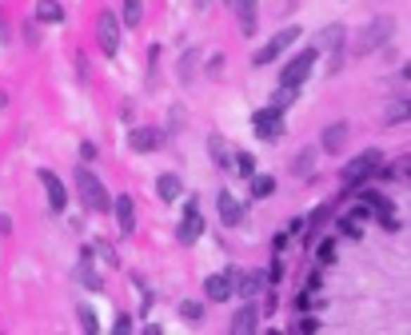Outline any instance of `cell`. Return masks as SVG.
I'll return each instance as SVG.
<instances>
[{"label": "cell", "instance_id": "cell-1", "mask_svg": "<svg viewBox=\"0 0 411 335\" xmlns=\"http://www.w3.org/2000/svg\"><path fill=\"white\" fill-rule=\"evenodd\" d=\"M76 192H80V204H84L88 211H108V208H112V199H108L104 184H100L88 168H80V172H76Z\"/></svg>", "mask_w": 411, "mask_h": 335}, {"label": "cell", "instance_id": "cell-2", "mask_svg": "<svg viewBox=\"0 0 411 335\" xmlns=\"http://www.w3.org/2000/svg\"><path fill=\"white\" fill-rule=\"evenodd\" d=\"M379 160H384V156H379V152L372 148V152H360V156H355L351 164H344V172H339L344 188H360L372 172H379Z\"/></svg>", "mask_w": 411, "mask_h": 335}, {"label": "cell", "instance_id": "cell-3", "mask_svg": "<svg viewBox=\"0 0 411 335\" xmlns=\"http://www.w3.org/2000/svg\"><path fill=\"white\" fill-rule=\"evenodd\" d=\"M96 40H100V52H104V56H116V52H120V25H116L112 8H104V13L96 16Z\"/></svg>", "mask_w": 411, "mask_h": 335}, {"label": "cell", "instance_id": "cell-4", "mask_svg": "<svg viewBox=\"0 0 411 335\" xmlns=\"http://www.w3.org/2000/svg\"><path fill=\"white\" fill-rule=\"evenodd\" d=\"M312 64H315V48L308 44V48L299 52L292 64H284V72H280V84H284V88H299L304 80H308V76H312Z\"/></svg>", "mask_w": 411, "mask_h": 335}, {"label": "cell", "instance_id": "cell-5", "mask_svg": "<svg viewBox=\"0 0 411 335\" xmlns=\"http://www.w3.org/2000/svg\"><path fill=\"white\" fill-rule=\"evenodd\" d=\"M252 128H256V136H260V140H268V144H272V140L284 136V112H280V108L256 112V116H252Z\"/></svg>", "mask_w": 411, "mask_h": 335}, {"label": "cell", "instance_id": "cell-6", "mask_svg": "<svg viewBox=\"0 0 411 335\" xmlns=\"http://www.w3.org/2000/svg\"><path fill=\"white\" fill-rule=\"evenodd\" d=\"M292 40H299V28H284L280 37H272V40H268V44H263L260 52H256V56H252V64H256V68H263V64H272L275 56H280V52H284L287 44H292Z\"/></svg>", "mask_w": 411, "mask_h": 335}, {"label": "cell", "instance_id": "cell-7", "mask_svg": "<svg viewBox=\"0 0 411 335\" xmlns=\"http://www.w3.org/2000/svg\"><path fill=\"white\" fill-rule=\"evenodd\" d=\"M391 28H396V25H391V16H379V20H372V25L363 28V37H360V44H355V52L363 56V52H372L375 44H384Z\"/></svg>", "mask_w": 411, "mask_h": 335}, {"label": "cell", "instance_id": "cell-8", "mask_svg": "<svg viewBox=\"0 0 411 335\" xmlns=\"http://www.w3.org/2000/svg\"><path fill=\"white\" fill-rule=\"evenodd\" d=\"M160 144H164L160 128H132V132H128V148L132 152H156Z\"/></svg>", "mask_w": 411, "mask_h": 335}, {"label": "cell", "instance_id": "cell-9", "mask_svg": "<svg viewBox=\"0 0 411 335\" xmlns=\"http://www.w3.org/2000/svg\"><path fill=\"white\" fill-rule=\"evenodd\" d=\"M40 184H44V192H48V208H52V211H64V204H68V192H64L60 176L48 172V168H40Z\"/></svg>", "mask_w": 411, "mask_h": 335}, {"label": "cell", "instance_id": "cell-10", "mask_svg": "<svg viewBox=\"0 0 411 335\" xmlns=\"http://www.w3.org/2000/svg\"><path fill=\"white\" fill-rule=\"evenodd\" d=\"M228 280H232V296H244V299H252L263 287L260 272H228Z\"/></svg>", "mask_w": 411, "mask_h": 335}, {"label": "cell", "instance_id": "cell-11", "mask_svg": "<svg viewBox=\"0 0 411 335\" xmlns=\"http://www.w3.org/2000/svg\"><path fill=\"white\" fill-rule=\"evenodd\" d=\"M200 232H204V220H200V211H196V199H188V208H184V223H180V244H196Z\"/></svg>", "mask_w": 411, "mask_h": 335}, {"label": "cell", "instance_id": "cell-12", "mask_svg": "<svg viewBox=\"0 0 411 335\" xmlns=\"http://www.w3.org/2000/svg\"><path fill=\"white\" fill-rule=\"evenodd\" d=\"M216 208H220V220H224L228 228H240V223H244V208H240V199L232 196V192H220V196H216Z\"/></svg>", "mask_w": 411, "mask_h": 335}, {"label": "cell", "instance_id": "cell-13", "mask_svg": "<svg viewBox=\"0 0 411 335\" xmlns=\"http://www.w3.org/2000/svg\"><path fill=\"white\" fill-rule=\"evenodd\" d=\"M204 296L212 299V303L232 299V280H228V275H208V280H204Z\"/></svg>", "mask_w": 411, "mask_h": 335}, {"label": "cell", "instance_id": "cell-14", "mask_svg": "<svg viewBox=\"0 0 411 335\" xmlns=\"http://www.w3.org/2000/svg\"><path fill=\"white\" fill-rule=\"evenodd\" d=\"M256 327H260V311L252 308V303H244V308L232 315V331H236V335H248V331H256Z\"/></svg>", "mask_w": 411, "mask_h": 335}, {"label": "cell", "instance_id": "cell-15", "mask_svg": "<svg viewBox=\"0 0 411 335\" xmlns=\"http://www.w3.org/2000/svg\"><path fill=\"white\" fill-rule=\"evenodd\" d=\"M156 192H160L164 204H176L180 192H184V184H180V176H176V172H164L160 180H156Z\"/></svg>", "mask_w": 411, "mask_h": 335}, {"label": "cell", "instance_id": "cell-16", "mask_svg": "<svg viewBox=\"0 0 411 335\" xmlns=\"http://www.w3.org/2000/svg\"><path fill=\"white\" fill-rule=\"evenodd\" d=\"M344 32H348V28H344V25H327L324 28V32H320V37H315V44H312V48L315 52H320V48H344Z\"/></svg>", "mask_w": 411, "mask_h": 335}, {"label": "cell", "instance_id": "cell-17", "mask_svg": "<svg viewBox=\"0 0 411 335\" xmlns=\"http://www.w3.org/2000/svg\"><path fill=\"white\" fill-rule=\"evenodd\" d=\"M344 144H348V124H344V120H339V124H327L324 128V152H332V156H336Z\"/></svg>", "mask_w": 411, "mask_h": 335}, {"label": "cell", "instance_id": "cell-18", "mask_svg": "<svg viewBox=\"0 0 411 335\" xmlns=\"http://www.w3.org/2000/svg\"><path fill=\"white\" fill-rule=\"evenodd\" d=\"M116 220H120V232H124V236H132L136 216H132V199H128V196H116Z\"/></svg>", "mask_w": 411, "mask_h": 335}, {"label": "cell", "instance_id": "cell-19", "mask_svg": "<svg viewBox=\"0 0 411 335\" xmlns=\"http://www.w3.org/2000/svg\"><path fill=\"white\" fill-rule=\"evenodd\" d=\"M232 8H236L240 20H244V37H252V32H256V0H232Z\"/></svg>", "mask_w": 411, "mask_h": 335}, {"label": "cell", "instance_id": "cell-20", "mask_svg": "<svg viewBox=\"0 0 411 335\" xmlns=\"http://www.w3.org/2000/svg\"><path fill=\"white\" fill-rule=\"evenodd\" d=\"M37 20H44V25H60L64 8L56 4V0H37Z\"/></svg>", "mask_w": 411, "mask_h": 335}, {"label": "cell", "instance_id": "cell-21", "mask_svg": "<svg viewBox=\"0 0 411 335\" xmlns=\"http://www.w3.org/2000/svg\"><path fill=\"white\" fill-rule=\"evenodd\" d=\"M312 168H315V152H312V148L296 152V164H292V172H296V176H312Z\"/></svg>", "mask_w": 411, "mask_h": 335}, {"label": "cell", "instance_id": "cell-22", "mask_svg": "<svg viewBox=\"0 0 411 335\" xmlns=\"http://www.w3.org/2000/svg\"><path fill=\"white\" fill-rule=\"evenodd\" d=\"M275 188V176H252V196L256 199H268Z\"/></svg>", "mask_w": 411, "mask_h": 335}, {"label": "cell", "instance_id": "cell-23", "mask_svg": "<svg viewBox=\"0 0 411 335\" xmlns=\"http://www.w3.org/2000/svg\"><path fill=\"white\" fill-rule=\"evenodd\" d=\"M144 20V0H124V25L136 28Z\"/></svg>", "mask_w": 411, "mask_h": 335}, {"label": "cell", "instance_id": "cell-24", "mask_svg": "<svg viewBox=\"0 0 411 335\" xmlns=\"http://www.w3.org/2000/svg\"><path fill=\"white\" fill-rule=\"evenodd\" d=\"M232 160H236V172L244 176V180H252V176H256V156H248V152H236Z\"/></svg>", "mask_w": 411, "mask_h": 335}, {"label": "cell", "instance_id": "cell-25", "mask_svg": "<svg viewBox=\"0 0 411 335\" xmlns=\"http://www.w3.org/2000/svg\"><path fill=\"white\" fill-rule=\"evenodd\" d=\"M407 172H411V156H399V160L387 168V176H391V180H407Z\"/></svg>", "mask_w": 411, "mask_h": 335}, {"label": "cell", "instance_id": "cell-26", "mask_svg": "<svg viewBox=\"0 0 411 335\" xmlns=\"http://www.w3.org/2000/svg\"><path fill=\"white\" fill-rule=\"evenodd\" d=\"M292 100H296V88H284V84H280V88H275V100H272V108H280V112H284L287 104H292Z\"/></svg>", "mask_w": 411, "mask_h": 335}, {"label": "cell", "instance_id": "cell-27", "mask_svg": "<svg viewBox=\"0 0 411 335\" xmlns=\"http://www.w3.org/2000/svg\"><path fill=\"white\" fill-rule=\"evenodd\" d=\"M339 232L348 239H360V220H355V216H344V220H339Z\"/></svg>", "mask_w": 411, "mask_h": 335}, {"label": "cell", "instance_id": "cell-28", "mask_svg": "<svg viewBox=\"0 0 411 335\" xmlns=\"http://www.w3.org/2000/svg\"><path fill=\"white\" fill-rule=\"evenodd\" d=\"M180 315H184V320H192V323H196L200 315H204V308H200L196 299H184V303H180Z\"/></svg>", "mask_w": 411, "mask_h": 335}, {"label": "cell", "instance_id": "cell-29", "mask_svg": "<svg viewBox=\"0 0 411 335\" xmlns=\"http://www.w3.org/2000/svg\"><path fill=\"white\" fill-rule=\"evenodd\" d=\"M315 256H320V263H336V239H324Z\"/></svg>", "mask_w": 411, "mask_h": 335}, {"label": "cell", "instance_id": "cell-30", "mask_svg": "<svg viewBox=\"0 0 411 335\" xmlns=\"http://www.w3.org/2000/svg\"><path fill=\"white\" fill-rule=\"evenodd\" d=\"M80 327H84L88 335H96L100 331V323H96V315H92V311L88 308H80Z\"/></svg>", "mask_w": 411, "mask_h": 335}, {"label": "cell", "instance_id": "cell-31", "mask_svg": "<svg viewBox=\"0 0 411 335\" xmlns=\"http://www.w3.org/2000/svg\"><path fill=\"white\" fill-rule=\"evenodd\" d=\"M280 275H284V263L272 260V268H268V275H263V280H268V284H280Z\"/></svg>", "mask_w": 411, "mask_h": 335}, {"label": "cell", "instance_id": "cell-32", "mask_svg": "<svg viewBox=\"0 0 411 335\" xmlns=\"http://www.w3.org/2000/svg\"><path fill=\"white\" fill-rule=\"evenodd\" d=\"M304 291H312V296H315V291H324V275L312 272V275H308V287H304Z\"/></svg>", "mask_w": 411, "mask_h": 335}, {"label": "cell", "instance_id": "cell-33", "mask_svg": "<svg viewBox=\"0 0 411 335\" xmlns=\"http://www.w3.org/2000/svg\"><path fill=\"white\" fill-rule=\"evenodd\" d=\"M315 327H320V323H315L312 315H304V320H299L296 327H292V331H315Z\"/></svg>", "mask_w": 411, "mask_h": 335}, {"label": "cell", "instance_id": "cell-34", "mask_svg": "<svg viewBox=\"0 0 411 335\" xmlns=\"http://www.w3.org/2000/svg\"><path fill=\"white\" fill-rule=\"evenodd\" d=\"M296 308L299 311H312V291H299V296H296Z\"/></svg>", "mask_w": 411, "mask_h": 335}, {"label": "cell", "instance_id": "cell-35", "mask_svg": "<svg viewBox=\"0 0 411 335\" xmlns=\"http://www.w3.org/2000/svg\"><path fill=\"white\" fill-rule=\"evenodd\" d=\"M116 331H120V335L132 331V315H116Z\"/></svg>", "mask_w": 411, "mask_h": 335}, {"label": "cell", "instance_id": "cell-36", "mask_svg": "<svg viewBox=\"0 0 411 335\" xmlns=\"http://www.w3.org/2000/svg\"><path fill=\"white\" fill-rule=\"evenodd\" d=\"M284 244H287V232H280V236H272V256H275V251H284Z\"/></svg>", "mask_w": 411, "mask_h": 335}, {"label": "cell", "instance_id": "cell-37", "mask_svg": "<svg viewBox=\"0 0 411 335\" xmlns=\"http://www.w3.org/2000/svg\"><path fill=\"white\" fill-rule=\"evenodd\" d=\"M92 156H96V144H88L84 140V144H80V160H92Z\"/></svg>", "mask_w": 411, "mask_h": 335}, {"label": "cell", "instance_id": "cell-38", "mask_svg": "<svg viewBox=\"0 0 411 335\" xmlns=\"http://www.w3.org/2000/svg\"><path fill=\"white\" fill-rule=\"evenodd\" d=\"M100 256H104V263H112V268H116V256H112V248H108V244H100Z\"/></svg>", "mask_w": 411, "mask_h": 335}, {"label": "cell", "instance_id": "cell-39", "mask_svg": "<svg viewBox=\"0 0 411 335\" xmlns=\"http://www.w3.org/2000/svg\"><path fill=\"white\" fill-rule=\"evenodd\" d=\"M8 228H13V220H8V216H0V232H8Z\"/></svg>", "mask_w": 411, "mask_h": 335}, {"label": "cell", "instance_id": "cell-40", "mask_svg": "<svg viewBox=\"0 0 411 335\" xmlns=\"http://www.w3.org/2000/svg\"><path fill=\"white\" fill-rule=\"evenodd\" d=\"M196 4H208V0H196Z\"/></svg>", "mask_w": 411, "mask_h": 335}]
</instances>
